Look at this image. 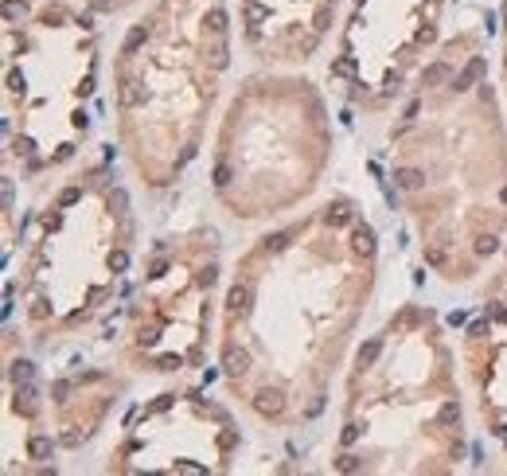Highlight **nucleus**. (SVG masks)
Listing matches in <instances>:
<instances>
[{"label": "nucleus", "mask_w": 507, "mask_h": 476, "mask_svg": "<svg viewBox=\"0 0 507 476\" xmlns=\"http://www.w3.org/2000/svg\"><path fill=\"white\" fill-rule=\"evenodd\" d=\"M378 289V230L351 196L261 230L223 289L215 363L227 398L261 429L312 426Z\"/></svg>", "instance_id": "f257e3e1"}, {"label": "nucleus", "mask_w": 507, "mask_h": 476, "mask_svg": "<svg viewBox=\"0 0 507 476\" xmlns=\"http://www.w3.org/2000/svg\"><path fill=\"white\" fill-rule=\"evenodd\" d=\"M387 184L445 285H472L507 250V102L484 28L449 31L414 74L387 129Z\"/></svg>", "instance_id": "f03ea898"}, {"label": "nucleus", "mask_w": 507, "mask_h": 476, "mask_svg": "<svg viewBox=\"0 0 507 476\" xmlns=\"http://www.w3.org/2000/svg\"><path fill=\"white\" fill-rule=\"evenodd\" d=\"M457 363V344L437 308L398 305L348 363L332 473H457L468 457Z\"/></svg>", "instance_id": "7ed1b4c3"}, {"label": "nucleus", "mask_w": 507, "mask_h": 476, "mask_svg": "<svg viewBox=\"0 0 507 476\" xmlns=\"http://www.w3.org/2000/svg\"><path fill=\"white\" fill-rule=\"evenodd\" d=\"M230 0H152L110 59L113 141L133 180L164 196L199 160L234 63Z\"/></svg>", "instance_id": "20e7f679"}, {"label": "nucleus", "mask_w": 507, "mask_h": 476, "mask_svg": "<svg viewBox=\"0 0 507 476\" xmlns=\"http://www.w3.org/2000/svg\"><path fill=\"white\" fill-rule=\"evenodd\" d=\"M4 312L31 347H51L94 328L137 266V211L110 164L59 172L51 191L4 230Z\"/></svg>", "instance_id": "39448f33"}, {"label": "nucleus", "mask_w": 507, "mask_h": 476, "mask_svg": "<svg viewBox=\"0 0 507 476\" xmlns=\"http://www.w3.org/2000/svg\"><path fill=\"white\" fill-rule=\"evenodd\" d=\"M332 160L336 129L324 90L297 70L258 67L223 109L207 188L234 223H273L316 196Z\"/></svg>", "instance_id": "423d86ee"}, {"label": "nucleus", "mask_w": 507, "mask_h": 476, "mask_svg": "<svg viewBox=\"0 0 507 476\" xmlns=\"http://www.w3.org/2000/svg\"><path fill=\"white\" fill-rule=\"evenodd\" d=\"M98 12L70 0L4 24V180L59 176L79 164L102 74Z\"/></svg>", "instance_id": "0eeeda50"}, {"label": "nucleus", "mask_w": 507, "mask_h": 476, "mask_svg": "<svg viewBox=\"0 0 507 476\" xmlns=\"http://www.w3.org/2000/svg\"><path fill=\"white\" fill-rule=\"evenodd\" d=\"M223 238L215 227L168 230L137 254L121 308V371L145 379H184L207 367L223 312Z\"/></svg>", "instance_id": "6e6552de"}, {"label": "nucleus", "mask_w": 507, "mask_h": 476, "mask_svg": "<svg viewBox=\"0 0 507 476\" xmlns=\"http://www.w3.org/2000/svg\"><path fill=\"white\" fill-rule=\"evenodd\" d=\"M449 0H348L332 35L328 79L363 118H383L445 43Z\"/></svg>", "instance_id": "1a4fd4ad"}, {"label": "nucleus", "mask_w": 507, "mask_h": 476, "mask_svg": "<svg viewBox=\"0 0 507 476\" xmlns=\"http://www.w3.org/2000/svg\"><path fill=\"white\" fill-rule=\"evenodd\" d=\"M242 453L234 410L199 387H168L137 402L106 453L118 476H223Z\"/></svg>", "instance_id": "9d476101"}, {"label": "nucleus", "mask_w": 507, "mask_h": 476, "mask_svg": "<svg viewBox=\"0 0 507 476\" xmlns=\"http://www.w3.org/2000/svg\"><path fill=\"white\" fill-rule=\"evenodd\" d=\"M457 356L484 434V461L492 473H507V250L480 293V308L460 332Z\"/></svg>", "instance_id": "9b49d317"}, {"label": "nucleus", "mask_w": 507, "mask_h": 476, "mask_svg": "<svg viewBox=\"0 0 507 476\" xmlns=\"http://www.w3.org/2000/svg\"><path fill=\"white\" fill-rule=\"evenodd\" d=\"M133 387V375L121 367H79L43 383V426L63 453L90 445L106 429L113 406Z\"/></svg>", "instance_id": "f8f14e48"}, {"label": "nucleus", "mask_w": 507, "mask_h": 476, "mask_svg": "<svg viewBox=\"0 0 507 476\" xmlns=\"http://www.w3.org/2000/svg\"><path fill=\"white\" fill-rule=\"evenodd\" d=\"M499 90L507 102V0L499 4Z\"/></svg>", "instance_id": "ddd939ff"}]
</instances>
